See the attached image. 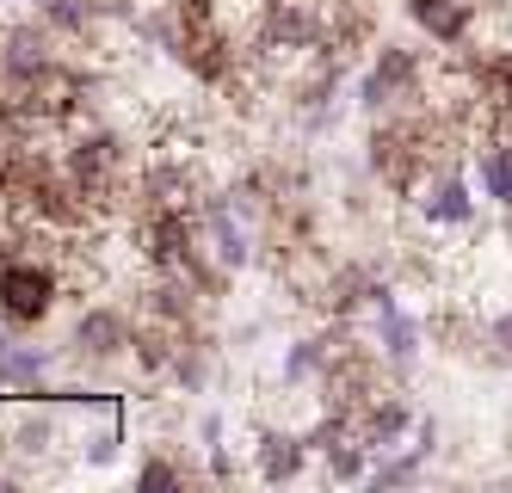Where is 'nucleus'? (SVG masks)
I'll return each instance as SVG.
<instances>
[{
    "instance_id": "obj_15",
    "label": "nucleus",
    "mask_w": 512,
    "mask_h": 493,
    "mask_svg": "<svg viewBox=\"0 0 512 493\" xmlns=\"http://www.w3.org/2000/svg\"><path fill=\"white\" fill-rule=\"evenodd\" d=\"M0 358H7V339H0Z\"/></svg>"
},
{
    "instance_id": "obj_1",
    "label": "nucleus",
    "mask_w": 512,
    "mask_h": 493,
    "mask_svg": "<svg viewBox=\"0 0 512 493\" xmlns=\"http://www.w3.org/2000/svg\"><path fill=\"white\" fill-rule=\"evenodd\" d=\"M62 265L50 253H7L0 259V321L13 327H38L56 315L62 302Z\"/></svg>"
},
{
    "instance_id": "obj_6",
    "label": "nucleus",
    "mask_w": 512,
    "mask_h": 493,
    "mask_svg": "<svg viewBox=\"0 0 512 493\" xmlns=\"http://www.w3.org/2000/svg\"><path fill=\"white\" fill-rule=\"evenodd\" d=\"M198 241H210V265H223V272H241V265L253 259V235H247V222L235 216L229 198H210V204H204Z\"/></svg>"
},
{
    "instance_id": "obj_7",
    "label": "nucleus",
    "mask_w": 512,
    "mask_h": 493,
    "mask_svg": "<svg viewBox=\"0 0 512 493\" xmlns=\"http://www.w3.org/2000/svg\"><path fill=\"white\" fill-rule=\"evenodd\" d=\"M408 19L438 50H469V37H475V7L469 0H408Z\"/></svg>"
},
{
    "instance_id": "obj_4",
    "label": "nucleus",
    "mask_w": 512,
    "mask_h": 493,
    "mask_svg": "<svg viewBox=\"0 0 512 493\" xmlns=\"http://www.w3.org/2000/svg\"><path fill=\"white\" fill-rule=\"evenodd\" d=\"M309 457H315V444H309V432H284V426H266L260 438H253V475L260 481H297L303 469H309Z\"/></svg>"
},
{
    "instance_id": "obj_12",
    "label": "nucleus",
    "mask_w": 512,
    "mask_h": 493,
    "mask_svg": "<svg viewBox=\"0 0 512 493\" xmlns=\"http://www.w3.org/2000/svg\"><path fill=\"white\" fill-rule=\"evenodd\" d=\"M488 346H494V352H500V358H506V364H512V309H506V315H494V321H488Z\"/></svg>"
},
{
    "instance_id": "obj_10",
    "label": "nucleus",
    "mask_w": 512,
    "mask_h": 493,
    "mask_svg": "<svg viewBox=\"0 0 512 493\" xmlns=\"http://www.w3.org/2000/svg\"><path fill=\"white\" fill-rule=\"evenodd\" d=\"M50 370V352H7L0 358V376H7V389H38Z\"/></svg>"
},
{
    "instance_id": "obj_3",
    "label": "nucleus",
    "mask_w": 512,
    "mask_h": 493,
    "mask_svg": "<svg viewBox=\"0 0 512 493\" xmlns=\"http://www.w3.org/2000/svg\"><path fill=\"white\" fill-rule=\"evenodd\" d=\"M130 346H136V327H130L124 309H112V302H93V309H81V321H75V352H81V358L112 364V358H124Z\"/></svg>"
},
{
    "instance_id": "obj_14",
    "label": "nucleus",
    "mask_w": 512,
    "mask_h": 493,
    "mask_svg": "<svg viewBox=\"0 0 512 493\" xmlns=\"http://www.w3.org/2000/svg\"><path fill=\"white\" fill-rule=\"evenodd\" d=\"M7 253H19V241H13V235H0V259H7Z\"/></svg>"
},
{
    "instance_id": "obj_9",
    "label": "nucleus",
    "mask_w": 512,
    "mask_h": 493,
    "mask_svg": "<svg viewBox=\"0 0 512 493\" xmlns=\"http://www.w3.org/2000/svg\"><path fill=\"white\" fill-rule=\"evenodd\" d=\"M420 450L408 444V450H383V457L371 463V487H414L420 481Z\"/></svg>"
},
{
    "instance_id": "obj_11",
    "label": "nucleus",
    "mask_w": 512,
    "mask_h": 493,
    "mask_svg": "<svg viewBox=\"0 0 512 493\" xmlns=\"http://www.w3.org/2000/svg\"><path fill=\"white\" fill-rule=\"evenodd\" d=\"M136 487H142V493L186 487V469H179V463H167V457H142V463H136Z\"/></svg>"
},
{
    "instance_id": "obj_13",
    "label": "nucleus",
    "mask_w": 512,
    "mask_h": 493,
    "mask_svg": "<svg viewBox=\"0 0 512 493\" xmlns=\"http://www.w3.org/2000/svg\"><path fill=\"white\" fill-rule=\"evenodd\" d=\"M223 438H229L223 413H204V420H198V444H204V450H223Z\"/></svg>"
},
{
    "instance_id": "obj_2",
    "label": "nucleus",
    "mask_w": 512,
    "mask_h": 493,
    "mask_svg": "<svg viewBox=\"0 0 512 493\" xmlns=\"http://www.w3.org/2000/svg\"><path fill=\"white\" fill-rule=\"evenodd\" d=\"M408 204L420 216V229H469V222H475V192H469V179L457 173V161L426 167V179L408 192Z\"/></svg>"
},
{
    "instance_id": "obj_8",
    "label": "nucleus",
    "mask_w": 512,
    "mask_h": 493,
    "mask_svg": "<svg viewBox=\"0 0 512 493\" xmlns=\"http://www.w3.org/2000/svg\"><path fill=\"white\" fill-rule=\"evenodd\" d=\"M475 185H482V198H488V204L512 210V130L475 142Z\"/></svg>"
},
{
    "instance_id": "obj_5",
    "label": "nucleus",
    "mask_w": 512,
    "mask_h": 493,
    "mask_svg": "<svg viewBox=\"0 0 512 493\" xmlns=\"http://www.w3.org/2000/svg\"><path fill=\"white\" fill-rule=\"evenodd\" d=\"M371 321H377V352H383L395 370H408L414 352H420V321L395 302L389 284H377V296H371Z\"/></svg>"
}]
</instances>
